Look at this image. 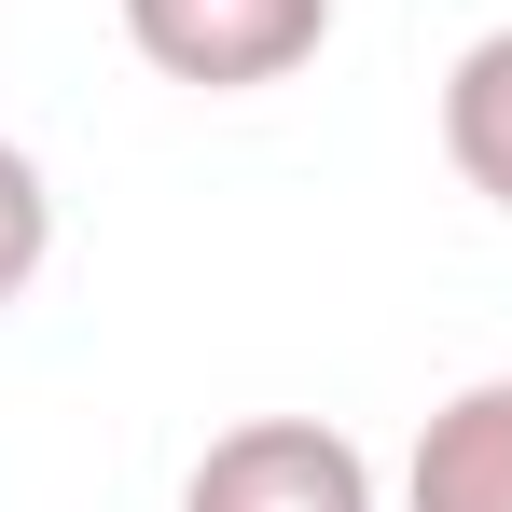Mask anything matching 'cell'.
<instances>
[{
	"label": "cell",
	"instance_id": "1",
	"mask_svg": "<svg viewBox=\"0 0 512 512\" xmlns=\"http://www.w3.org/2000/svg\"><path fill=\"white\" fill-rule=\"evenodd\" d=\"M125 42L194 97H263L333 42V0H125Z\"/></svg>",
	"mask_w": 512,
	"mask_h": 512
},
{
	"label": "cell",
	"instance_id": "2",
	"mask_svg": "<svg viewBox=\"0 0 512 512\" xmlns=\"http://www.w3.org/2000/svg\"><path fill=\"white\" fill-rule=\"evenodd\" d=\"M180 512H374V457L319 416H236L180 471Z\"/></svg>",
	"mask_w": 512,
	"mask_h": 512
},
{
	"label": "cell",
	"instance_id": "3",
	"mask_svg": "<svg viewBox=\"0 0 512 512\" xmlns=\"http://www.w3.org/2000/svg\"><path fill=\"white\" fill-rule=\"evenodd\" d=\"M402 512H512V374H471L402 457Z\"/></svg>",
	"mask_w": 512,
	"mask_h": 512
},
{
	"label": "cell",
	"instance_id": "4",
	"mask_svg": "<svg viewBox=\"0 0 512 512\" xmlns=\"http://www.w3.org/2000/svg\"><path fill=\"white\" fill-rule=\"evenodd\" d=\"M443 153H457V180L512 222V28H485V42L443 70Z\"/></svg>",
	"mask_w": 512,
	"mask_h": 512
},
{
	"label": "cell",
	"instance_id": "5",
	"mask_svg": "<svg viewBox=\"0 0 512 512\" xmlns=\"http://www.w3.org/2000/svg\"><path fill=\"white\" fill-rule=\"evenodd\" d=\"M42 263H56V194H42V167L0 139V305H28Z\"/></svg>",
	"mask_w": 512,
	"mask_h": 512
}]
</instances>
